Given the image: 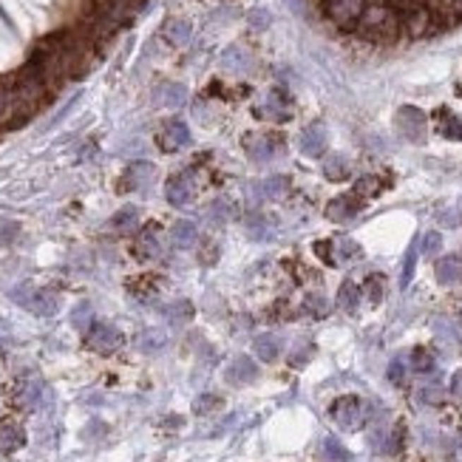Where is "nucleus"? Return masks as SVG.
I'll return each mask as SVG.
<instances>
[{"label":"nucleus","mask_w":462,"mask_h":462,"mask_svg":"<svg viewBox=\"0 0 462 462\" xmlns=\"http://www.w3.org/2000/svg\"><path fill=\"white\" fill-rule=\"evenodd\" d=\"M357 29L369 40H394L403 29V18L397 15V9L380 4V0H372L357 20Z\"/></svg>","instance_id":"nucleus-1"},{"label":"nucleus","mask_w":462,"mask_h":462,"mask_svg":"<svg viewBox=\"0 0 462 462\" xmlns=\"http://www.w3.org/2000/svg\"><path fill=\"white\" fill-rule=\"evenodd\" d=\"M244 150H247V156L253 162L267 165V162H273L284 150V139L276 136V134H250L244 139Z\"/></svg>","instance_id":"nucleus-2"},{"label":"nucleus","mask_w":462,"mask_h":462,"mask_svg":"<svg viewBox=\"0 0 462 462\" xmlns=\"http://www.w3.org/2000/svg\"><path fill=\"white\" fill-rule=\"evenodd\" d=\"M366 6H369V0H326V15L338 26L352 29V26H357V20H360Z\"/></svg>","instance_id":"nucleus-3"},{"label":"nucleus","mask_w":462,"mask_h":462,"mask_svg":"<svg viewBox=\"0 0 462 462\" xmlns=\"http://www.w3.org/2000/svg\"><path fill=\"white\" fill-rule=\"evenodd\" d=\"M397 131L414 145L425 142V114L414 105H403L397 111Z\"/></svg>","instance_id":"nucleus-4"},{"label":"nucleus","mask_w":462,"mask_h":462,"mask_svg":"<svg viewBox=\"0 0 462 462\" xmlns=\"http://www.w3.org/2000/svg\"><path fill=\"white\" fill-rule=\"evenodd\" d=\"M332 417H335V422H338L340 428L355 431V428L363 425L366 408H363V403H360L357 397H340V400H335V405H332Z\"/></svg>","instance_id":"nucleus-5"},{"label":"nucleus","mask_w":462,"mask_h":462,"mask_svg":"<svg viewBox=\"0 0 462 462\" xmlns=\"http://www.w3.org/2000/svg\"><path fill=\"white\" fill-rule=\"evenodd\" d=\"M242 227L250 242H273L276 239V218L273 215H264V213H250L242 218Z\"/></svg>","instance_id":"nucleus-6"},{"label":"nucleus","mask_w":462,"mask_h":462,"mask_svg":"<svg viewBox=\"0 0 462 462\" xmlns=\"http://www.w3.org/2000/svg\"><path fill=\"white\" fill-rule=\"evenodd\" d=\"M193 193H196V184H193V173H190V170H184V173H179V176H173V179H167V184H165V196H167V201H170L173 207L190 204V201H193Z\"/></svg>","instance_id":"nucleus-7"},{"label":"nucleus","mask_w":462,"mask_h":462,"mask_svg":"<svg viewBox=\"0 0 462 462\" xmlns=\"http://www.w3.org/2000/svg\"><path fill=\"white\" fill-rule=\"evenodd\" d=\"M85 340L97 352H114V349L122 346V332L117 326H111V324H94L88 329V335H85Z\"/></svg>","instance_id":"nucleus-8"},{"label":"nucleus","mask_w":462,"mask_h":462,"mask_svg":"<svg viewBox=\"0 0 462 462\" xmlns=\"http://www.w3.org/2000/svg\"><path fill=\"white\" fill-rule=\"evenodd\" d=\"M256 114L259 117H264V119H270V122H284V119H290V97L284 94V91H270L267 94V100L256 108Z\"/></svg>","instance_id":"nucleus-9"},{"label":"nucleus","mask_w":462,"mask_h":462,"mask_svg":"<svg viewBox=\"0 0 462 462\" xmlns=\"http://www.w3.org/2000/svg\"><path fill=\"white\" fill-rule=\"evenodd\" d=\"M159 145H162V150H167V153H173V150L184 148V145H190V128H187L182 119L167 122V125L162 128V134H159Z\"/></svg>","instance_id":"nucleus-10"},{"label":"nucleus","mask_w":462,"mask_h":462,"mask_svg":"<svg viewBox=\"0 0 462 462\" xmlns=\"http://www.w3.org/2000/svg\"><path fill=\"white\" fill-rule=\"evenodd\" d=\"M326 145H329V134L321 122L304 128V134H301V153L304 156H324Z\"/></svg>","instance_id":"nucleus-11"},{"label":"nucleus","mask_w":462,"mask_h":462,"mask_svg":"<svg viewBox=\"0 0 462 462\" xmlns=\"http://www.w3.org/2000/svg\"><path fill=\"white\" fill-rule=\"evenodd\" d=\"M360 199H355V193H349V196H338V199H332L329 201V207H326V215L332 218V221H352L357 213H360Z\"/></svg>","instance_id":"nucleus-12"},{"label":"nucleus","mask_w":462,"mask_h":462,"mask_svg":"<svg viewBox=\"0 0 462 462\" xmlns=\"http://www.w3.org/2000/svg\"><path fill=\"white\" fill-rule=\"evenodd\" d=\"M287 190V179L284 176H270V179H259L250 184V196L256 201H267V199H281Z\"/></svg>","instance_id":"nucleus-13"},{"label":"nucleus","mask_w":462,"mask_h":462,"mask_svg":"<svg viewBox=\"0 0 462 462\" xmlns=\"http://www.w3.org/2000/svg\"><path fill=\"white\" fill-rule=\"evenodd\" d=\"M221 69L230 71V74H247L253 69V60H250V54L242 46H230L221 54Z\"/></svg>","instance_id":"nucleus-14"},{"label":"nucleus","mask_w":462,"mask_h":462,"mask_svg":"<svg viewBox=\"0 0 462 462\" xmlns=\"http://www.w3.org/2000/svg\"><path fill=\"white\" fill-rule=\"evenodd\" d=\"M153 100H156V105L179 108V105H184V100H187V88H184L182 83H162V85L153 91Z\"/></svg>","instance_id":"nucleus-15"},{"label":"nucleus","mask_w":462,"mask_h":462,"mask_svg":"<svg viewBox=\"0 0 462 462\" xmlns=\"http://www.w3.org/2000/svg\"><path fill=\"white\" fill-rule=\"evenodd\" d=\"M170 242H173V247H179V250L196 247V242H199V227H196L190 218L176 221L173 230H170Z\"/></svg>","instance_id":"nucleus-16"},{"label":"nucleus","mask_w":462,"mask_h":462,"mask_svg":"<svg viewBox=\"0 0 462 462\" xmlns=\"http://www.w3.org/2000/svg\"><path fill=\"white\" fill-rule=\"evenodd\" d=\"M227 377H230V383H250V380L259 377V366L253 363V357L242 355V357H236L233 363H230Z\"/></svg>","instance_id":"nucleus-17"},{"label":"nucleus","mask_w":462,"mask_h":462,"mask_svg":"<svg viewBox=\"0 0 462 462\" xmlns=\"http://www.w3.org/2000/svg\"><path fill=\"white\" fill-rule=\"evenodd\" d=\"M153 173H156V167H153L150 162H134V165L128 167L125 187H128V190H139V187H145V184L153 182Z\"/></svg>","instance_id":"nucleus-18"},{"label":"nucleus","mask_w":462,"mask_h":462,"mask_svg":"<svg viewBox=\"0 0 462 462\" xmlns=\"http://www.w3.org/2000/svg\"><path fill=\"white\" fill-rule=\"evenodd\" d=\"M403 29L411 35V37H420V35H425L428 29H431V15L425 12V9H408L405 15H403Z\"/></svg>","instance_id":"nucleus-19"},{"label":"nucleus","mask_w":462,"mask_h":462,"mask_svg":"<svg viewBox=\"0 0 462 462\" xmlns=\"http://www.w3.org/2000/svg\"><path fill=\"white\" fill-rule=\"evenodd\" d=\"M134 253H136V259H145V261L156 259L162 253V242L156 236V230H145V233H139V239L134 244Z\"/></svg>","instance_id":"nucleus-20"},{"label":"nucleus","mask_w":462,"mask_h":462,"mask_svg":"<svg viewBox=\"0 0 462 462\" xmlns=\"http://www.w3.org/2000/svg\"><path fill=\"white\" fill-rule=\"evenodd\" d=\"M349 173H352V165H349V159H346V156L332 153V156H326V159H324V176H326V179L340 182V179H349Z\"/></svg>","instance_id":"nucleus-21"},{"label":"nucleus","mask_w":462,"mask_h":462,"mask_svg":"<svg viewBox=\"0 0 462 462\" xmlns=\"http://www.w3.org/2000/svg\"><path fill=\"white\" fill-rule=\"evenodd\" d=\"M459 278H462V264H459V259H456V256H445V259L437 264V281L445 284V287H451V284H456Z\"/></svg>","instance_id":"nucleus-22"},{"label":"nucleus","mask_w":462,"mask_h":462,"mask_svg":"<svg viewBox=\"0 0 462 462\" xmlns=\"http://www.w3.org/2000/svg\"><path fill=\"white\" fill-rule=\"evenodd\" d=\"M57 307H60V301H57L54 292H49V290H37L35 298H32V304H29V312H35V315H54Z\"/></svg>","instance_id":"nucleus-23"},{"label":"nucleus","mask_w":462,"mask_h":462,"mask_svg":"<svg viewBox=\"0 0 462 462\" xmlns=\"http://www.w3.org/2000/svg\"><path fill=\"white\" fill-rule=\"evenodd\" d=\"M253 349H256V355L261 357V360H276L278 355H281V340L276 338V335H270V332H264V335H259L256 338V343H253Z\"/></svg>","instance_id":"nucleus-24"},{"label":"nucleus","mask_w":462,"mask_h":462,"mask_svg":"<svg viewBox=\"0 0 462 462\" xmlns=\"http://www.w3.org/2000/svg\"><path fill=\"white\" fill-rule=\"evenodd\" d=\"M165 37H167V43H173V46H184V43H190L193 29H190L187 20H167V23H165Z\"/></svg>","instance_id":"nucleus-25"},{"label":"nucleus","mask_w":462,"mask_h":462,"mask_svg":"<svg viewBox=\"0 0 462 462\" xmlns=\"http://www.w3.org/2000/svg\"><path fill=\"white\" fill-rule=\"evenodd\" d=\"M162 315L170 321V324H184V321H190L193 318V304L190 301H173V304H167L165 309H162Z\"/></svg>","instance_id":"nucleus-26"},{"label":"nucleus","mask_w":462,"mask_h":462,"mask_svg":"<svg viewBox=\"0 0 462 462\" xmlns=\"http://www.w3.org/2000/svg\"><path fill=\"white\" fill-rule=\"evenodd\" d=\"M136 224H139V210H136V207H131V204H128V207H122V210H119V213L111 218V227H114V230H119V233H128V230H134Z\"/></svg>","instance_id":"nucleus-27"},{"label":"nucleus","mask_w":462,"mask_h":462,"mask_svg":"<svg viewBox=\"0 0 462 462\" xmlns=\"http://www.w3.org/2000/svg\"><path fill=\"white\" fill-rule=\"evenodd\" d=\"M357 304H360V290H357V284L346 281V284L340 287V292H338V307L346 309V312H355Z\"/></svg>","instance_id":"nucleus-28"},{"label":"nucleus","mask_w":462,"mask_h":462,"mask_svg":"<svg viewBox=\"0 0 462 462\" xmlns=\"http://www.w3.org/2000/svg\"><path fill=\"white\" fill-rule=\"evenodd\" d=\"M91 318H94V309H91V304H77L74 307V312H71V324L80 329V332H88L94 324H91Z\"/></svg>","instance_id":"nucleus-29"},{"label":"nucleus","mask_w":462,"mask_h":462,"mask_svg":"<svg viewBox=\"0 0 462 462\" xmlns=\"http://www.w3.org/2000/svg\"><path fill=\"white\" fill-rule=\"evenodd\" d=\"M20 442H23L20 428H15V425L0 428V448H4V451H15V448H20Z\"/></svg>","instance_id":"nucleus-30"},{"label":"nucleus","mask_w":462,"mask_h":462,"mask_svg":"<svg viewBox=\"0 0 462 462\" xmlns=\"http://www.w3.org/2000/svg\"><path fill=\"white\" fill-rule=\"evenodd\" d=\"M165 332H159V329H145L142 332V338H139V346L145 349V352H159L162 346H165Z\"/></svg>","instance_id":"nucleus-31"},{"label":"nucleus","mask_w":462,"mask_h":462,"mask_svg":"<svg viewBox=\"0 0 462 462\" xmlns=\"http://www.w3.org/2000/svg\"><path fill=\"white\" fill-rule=\"evenodd\" d=\"M439 131H442V136H448V139H462V119L454 117V114H448V111H442V125H439Z\"/></svg>","instance_id":"nucleus-32"},{"label":"nucleus","mask_w":462,"mask_h":462,"mask_svg":"<svg viewBox=\"0 0 462 462\" xmlns=\"http://www.w3.org/2000/svg\"><path fill=\"white\" fill-rule=\"evenodd\" d=\"M332 250H335V264H338V261H346V259H355V256L360 253V247H357L352 239H338V242L332 244Z\"/></svg>","instance_id":"nucleus-33"},{"label":"nucleus","mask_w":462,"mask_h":462,"mask_svg":"<svg viewBox=\"0 0 462 462\" xmlns=\"http://www.w3.org/2000/svg\"><path fill=\"white\" fill-rule=\"evenodd\" d=\"M324 454H326V459H332V462H349V451H346L335 437H326V439H324Z\"/></svg>","instance_id":"nucleus-34"},{"label":"nucleus","mask_w":462,"mask_h":462,"mask_svg":"<svg viewBox=\"0 0 462 462\" xmlns=\"http://www.w3.org/2000/svg\"><path fill=\"white\" fill-rule=\"evenodd\" d=\"M207 213H210V221H218L221 224V221H227L230 215H233V204H230L227 199H215Z\"/></svg>","instance_id":"nucleus-35"},{"label":"nucleus","mask_w":462,"mask_h":462,"mask_svg":"<svg viewBox=\"0 0 462 462\" xmlns=\"http://www.w3.org/2000/svg\"><path fill=\"white\" fill-rule=\"evenodd\" d=\"M417 253H420V244H414L408 253H405V261H403V276H400V287H405L414 276V267H417Z\"/></svg>","instance_id":"nucleus-36"},{"label":"nucleus","mask_w":462,"mask_h":462,"mask_svg":"<svg viewBox=\"0 0 462 462\" xmlns=\"http://www.w3.org/2000/svg\"><path fill=\"white\" fill-rule=\"evenodd\" d=\"M35 292H37V287H35V284H20V287H15L9 295H12V301H15V304H20V307H26V309H29V304H32Z\"/></svg>","instance_id":"nucleus-37"},{"label":"nucleus","mask_w":462,"mask_h":462,"mask_svg":"<svg viewBox=\"0 0 462 462\" xmlns=\"http://www.w3.org/2000/svg\"><path fill=\"white\" fill-rule=\"evenodd\" d=\"M377 190H380V179L377 176H363L355 184V196H374Z\"/></svg>","instance_id":"nucleus-38"},{"label":"nucleus","mask_w":462,"mask_h":462,"mask_svg":"<svg viewBox=\"0 0 462 462\" xmlns=\"http://www.w3.org/2000/svg\"><path fill=\"white\" fill-rule=\"evenodd\" d=\"M439 233H425L422 239H420V250H422V256H437L439 253Z\"/></svg>","instance_id":"nucleus-39"},{"label":"nucleus","mask_w":462,"mask_h":462,"mask_svg":"<svg viewBox=\"0 0 462 462\" xmlns=\"http://www.w3.org/2000/svg\"><path fill=\"white\" fill-rule=\"evenodd\" d=\"M326 309H329L326 298H321V295H309V298H307V312H309L312 318H324Z\"/></svg>","instance_id":"nucleus-40"},{"label":"nucleus","mask_w":462,"mask_h":462,"mask_svg":"<svg viewBox=\"0 0 462 462\" xmlns=\"http://www.w3.org/2000/svg\"><path fill=\"white\" fill-rule=\"evenodd\" d=\"M411 366H414L417 372H428V369L434 366V360H431V355H428L425 349H414V355H411Z\"/></svg>","instance_id":"nucleus-41"},{"label":"nucleus","mask_w":462,"mask_h":462,"mask_svg":"<svg viewBox=\"0 0 462 462\" xmlns=\"http://www.w3.org/2000/svg\"><path fill=\"white\" fill-rule=\"evenodd\" d=\"M366 295H369V301H380L383 298V278L380 276H372L369 281H366Z\"/></svg>","instance_id":"nucleus-42"},{"label":"nucleus","mask_w":462,"mask_h":462,"mask_svg":"<svg viewBox=\"0 0 462 462\" xmlns=\"http://www.w3.org/2000/svg\"><path fill=\"white\" fill-rule=\"evenodd\" d=\"M270 12L267 9H256V12H250V23H253V29H264V26H270Z\"/></svg>","instance_id":"nucleus-43"},{"label":"nucleus","mask_w":462,"mask_h":462,"mask_svg":"<svg viewBox=\"0 0 462 462\" xmlns=\"http://www.w3.org/2000/svg\"><path fill=\"white\" fill-rule=\"evenodd\" d=\"M218 405V397H213V394H204V397H199V403L193 405L196 408V414H207V411H213Z\"/></svg>","instance_id":"nucleus-44"},{"label":"nucleus","mask_w":462,"mask_h":462,"mask_svg":"<svg viewBox=\"0 0 462 462\" xmlns=\"http://www.w3.org/2000/svg\"><path fill=\"white\" fill-rule=\"evenodd\" d=\"M403 372H405V366H403V360H394V363L389 366V377H391L394 383H400V380H403Z\"/></svg>","instance_id":"nucleus-45"},{"label":"nucleus","mask_w":462,"mask_h":462,"mask_svg":"<svg viewBox=\"0 0 462 462\" xmlns=\"http://www.w3.org/2000/svg\"><path fill=\"white\" fill-rule=\"evenodd\" d=\"M451 391H454L456 397H462V372L454 374V380H451Z\"/></svg>","instance_id":"nucleus-46"},{"label":"nucleus","mask_w":462,"mask_h":462,"mask_svg":"<svg viewBox=\"0 0 462 462\" xmlns=\"http://www.w3.org/2000/svg\"><path fill=\"white\" fill-rule=\"evenodd\" d=\"M287 4H290V9L295 15H304V0H287Z\"/></svg>","instance_id":"nucleus-47"},{"label":"nucleus","mask_w":462,"mask_h":462,"mask_svg":"<svg viewBox=\"0 0 462 462\" xmlns=\"http://www.w3.org/2000/svg\"><path fill=\"white\" fill-rule=\"evenodd\" d=\"M215 256H218V250H215V247H204V253H201V259H204V264H207V261H213Z\"/></svg>","instance_id":"nucleus-48"},{"label":"nucleus","mask_w":462,"mask_h":462,"mask_svg":"<svg viewBox=\"0 0 462 462\" xmlns=\"http://www.w3.org/2000/svg\"><path fill=\"white\" fill-rule=\"evenodd\" d=\"M451 9H454V15H462V0H454Z\"/></svg>","instance_id":"nucleus-49"},{"label":"nucleus","mask_w":462,"mask_h":462,"mask_svg":"<svg viewBox=\"0 0 462 462\" xmlns=\"http://www.w3.org/2000/svg\"><path fill=\"white\" fill-rule=\"evenodd\" d=\"M4 108H6V97H0V119H4Z\"/></svg>","instance_id":"nucleus-50"}]
</instances>
